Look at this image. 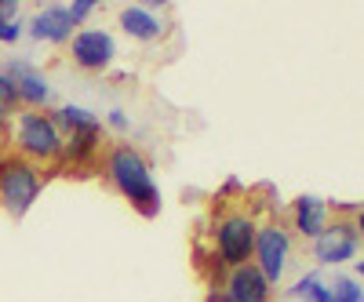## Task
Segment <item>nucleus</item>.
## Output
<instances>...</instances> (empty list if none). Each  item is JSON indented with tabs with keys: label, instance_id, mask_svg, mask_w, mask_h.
<instances>
[{
	"label": "nucleus",
	"instance_id": "nucleus-22",
	"mask_svg": "<svg viewBox=\"0 0 364 302\" xmlns=\"http://www.w3.org/2000/svg\"><path fill=\"white\" fill-rule=\"evenodd\" d=\"M353 230H357V237L364 240V207L357 211V219H353Z\"/></svg>",
	"mask_w": 364,
	"mask_h": 302
},
{
	"label": "nucleus",
	"instance_id": "nucleus-2",
	"mask_svg": "<svg viewBox=\"0 0 364 302\" xmlns=\"http://www.w3.org/2000/svg\"><path fill=\"white\" fill-rule=\"evenodd\" d=\"M63 146H66V135L58 131V124L51 120V113H41V109H22L15 117V153L33 161L37 168L41 164H58L63 157Z\"/></svg>",
	"mask_w": 364,
	"mask_h": 302
},
{
	"label": "nucleus",
	"instance_id": "nucleus-15",
	"mask_svg": "<svg viewBox=\"0 0 364 302\" xmlns=\"http://www.w3.org/2000/svg\"><path fill=\"white\" fill-rule=\"evenodd\" d=\"M291 295H295L299 302H328V284H324L317 274H306V277L295 281Z\"/></svg>",
	"mask_w": 364,
	"mask_h": 302
},
{
	"label": "nucleus",
	"instance_id": "nucleus-25",
	"mask_svg": "<svg viewBox=\"0 0 364 302\" xmlns=\"http://www.w3.org/2000/svg\"><path fill=\"white\" fill-rule=\"evenodd\" d=\"M219 302H226V298H223V295H219Z\"/></svg>",
	"mask_w": 364,
	"mask_h": 302
},
{
	"label": "nucleus",
	"instance_id": "nucleus-20",
	"mask_svg": "<svg viewBox=\"0 0 364 302\" xmlns=\"http://www.w3.org/2000/svg\"><path fill=\"white\" fill-rule=\"evenodd\" d=\"M22 37V22H8L0 18V44H15Z\"/></svg>",
	"mask_w": 364,
	"mask_h": 302
},
{
	"label": "nucleus",
	"instance_id": "nucleus-11",
	"mask_svg": "<svg viewBox=\"0 0 364 302\" xmlns=\"http://www.w3.org/2000/svg\"><path fill=\"white\" fill-rule=\"evenodd\" d=\"M29 37L33 41H48V44H70L73 41V22L66 15L63 4H48L33 15L29 22Z\"/></svg>",
	"mask_w": 364,
	"mask_h": 302
},
{
	"label": "nucleus",
	"instance_id": "nucleus-4",
	"mask_svg": "<svg viewBox=\"0 0 364 302\" xmlns=\"http://www.w3.org/2000/svg\"><path fill=\"white\" fill-rule=\"evenodd\" d=\"M255 233H259V222L248 215V211H226V215L215 222V259L226 269H237V266L252 262Z\"/></svg>",
	"mask_w": 364,
	"mask_h": 302
},
{
	"label": "nucleus",
	"instance_id": "nucleus-24",
	"mask_svg": "<svg viewBox=\"0 0 364 302\" xmlns=\"http://www.w3.org/2000/svg\"><path fill=\"white\" fill-rule=\"evenodd\" d=\"M357 277L364 281V259H357Z\"/></svg>",
	"mask_w": 364,
	"mask_h": 302
},
{
	"label": "nucleus",
	"instance_id": "nucleus-9",
	"mask_svg": "<svg viewBox=\"0 0 364 302\" xmlns=\"http://www.w3.org/2000/svg\"><path fill=\"white\" fill-rule=\"evenodd\" d=\"M269 281L259 274L255 262H245L226 274L223 281V298L226 302H269Z\"/></svg>",
	"mask_w": 364,
	"mask_h": 302
},
{
	"label": "nucleus",
	"instance_id": "nucleus-8",
	"mask_svg": "<svg viewBox=\"0 0 364 302\" xmlns=\"http://www.w3.org/2000/svg\"><path fill=\"white\" fill-rule=\"evenodd\" d=\"M4 73L15 80V92L22 99V109H41V106L51 102V84H48V77L37 66L22 63V58H11V63L4 66Z\"/></svg>",
	"mask_w": 364,
	"mask_h": 302
},
{
	"label": "nucleus",
	"instance_id": "nucleus-10",
	"mask_svg": "<svg viewBox=\"0 0 364 302\" xmlns=\"http://www.w3.org/2000/svg\"><path fill=\"white\" fill-rule=\"evenodd\" d=\"M157 8L161 4H124L120 8V29H124L132 41H142V44L161 41L164 22L157 18Z\"/></svg>",
	"mask_w": 364,
	"mask_h": 302
},
{
	"label": "nucleus",
	"instance_id": "nucleus-13",
	"mask_svg": "<svg viewBox=\"0 0 364 302\" xmlns=\"http://www.w3.org/2000/svg\"><path fill=\"white\" fill-rule=\"evenodd\" d=\"M102 149V124L99 128H87V131H73L66 135V146H63V157H58V164H91L99 157Z\"/></svg>",
	"mask_w": 364,
	"mask_h": 302
},
{
	"label": "nucleus",
	"instance_id": "nucleus-3",
	"mask_svg": "<svg viewBox=\"0 0 364 302\" xmlns=\"http://www.w3.org/2000/svg\"><path fill=\"white\" fill-rule=\"evenodd\" d=\"M41 190H44V175L33 161L18 157L15 149L0 157V207H4L11 219H22L26 211L37 204Z\"/></svg>",
	"mask_w": 364,
	"mask_h": 302
},
{
	"label": "nucleus",
	"instance_id": "nucleus-12",
	"mask_svg": "<svg viewBox=\"0 0 364 302\" xmlns=\"http://www.w3.org/2000/svg\"><path fill=\"white\" fill-rule=\"evenodd\" d=\"M291 222L306 240H317L328 230V200L314 197V193H302L291 207Z\"/></svg>",
	"mask_w": 364,
	"mask_h": 302
},
{
	"label": "nucleus",
	"instance_id": "nucleus-21",
	"mask_svg": "<svg viewBox=\"0 0 364 302\" xmlns=\"http://www.w3.org/2000/svg\"><path fill=\"white\" fill-rule=\"evenodd\" d=\"M18 11H22V4H18V0H0V18L18 22Z\"/></svg>",
	"mask_w": 364,
	"mask_h": 302
},
{
	"label": "nucleus",
	"instance_id": "nucleus-23",
	"mask_svg": "<svg viewBox=\"0 0 364 302\" xmlns=\"http://www.w3.org/2000/svg\"><path fill=\"white\" fill-rule=\"evenodd\" d=\"M0 135H8V117L0 113Z\"/></svg>",
	"mask_w": 364,
	"mask_h": 302
},
{
	"label": "nucleus",
	"instance_id": "nucleus-19",
	"mask_svg": "<svg viewBox=\"0 0 364 302\" xmlns=\"http://www.w3.org/2000/svg\"><path fill=\"white\" fill-rule=\"evenodd\" d=\"M106 124H109L117 135H124V131L132 128V120H128V113H124V109H109V113H106Z\"/></svg>",
	"mask_w": 364,
	"mask_h": 302
},
{
	"label": "nucleus",
	"instance_id": "nucleus-7",
	"mask_svg": "<svg viewBox=\"0 0 364 302\" xmlns=\"http://www.w3.org/2000/svg\"><path fill=\"white\" fill-rule=\"evenodd\" d=\"M357 248H360V237H357L353 222L336 219V222H328V230L314 240V259L321 266H339V262L353 259Z\"/></svg>",
	"mask_w": 364,
	"mask_h": 302
},
{
	"label": "nucleus",
	"instance_id": "nucleus-6",
	"mask_svg": "<svg viewBox=\"0 0 364 302\" xmlns=\"http://www.w3.org/2000/svg\"><path fill=\"white\" fill-rule=\"evenodd\" d=\"M117 55V41L113 33H106V29H80V33H73L70 41V58L77 70H87V73H99L113 63Z\"/></svg>",
	"mask_w": 364,
	"mask_h": 302
},
{
	"label": "nucleus",
	"instance_id": "nucleus-18",
	"mask_svg": "<svg viewBox=\"0 0 364 302\" xmlns=\"http://www.w3.org/2000/svg\"><path fill=\"white\" fill-rule=\"evenodd\" d=\"M99 11V4L95 0H73V4H66V15H70V22L73 26H80V22H87L91 15Z\"/></svg>",
	"mask_w": 364,
	"mask_h": 302
},
{
	"label": "nucleus",
	"instance_id": "nucleus-16",
	"mask_svg": "<svg viewBox=\"0 0 364 302\" xmlns=\"http://www.w3.org/2000/svg\"><path fill=\"white\" fill-rule=\"evenodd\" d=\"M328 302H364V288L353 277H336L328 284Z\"/></svg>",
	"mask_w": 364,
	"mask_h": 302
},
{
	"label": "nucleus",
	"instance_id": "nucleus-17",
	"mask_svg": "<svg viewBox=\"0 0 364 302\" xmlns=\"http://www.w3.org/2000/svg\"><path fill=\"white\" fill-rule=\"evenodd\" d=\"M0 113H4L8 120L15 117V113H22V99H18V92H15V80L0 70Z\"/></svg>",
	"mask_w": 364,
	"mask_h": 302
},
{
	"label": "nucleus",
	"instance_id": "nucleus-5",
	"mask_svg": "<svg viewBox=\"0 0 364 302\" xmlns=\"http://www.w3.org/2000/svg\"><path fill=\"white\" fill-rule=\"evenodd\" d=\"M252 262L259 266V274L269 281V288H277L288 274V262H291V237L281 222H262L255 233V255Z\"/></svg>",
	"mask_w": 364,
	"mask_h": 302
},
{
	"label": "nucleus",
	"instance_id": "nucleus-14",
	"mask_svg": "<svg viewBox=\"0 0 364 302\" xmlns=\"http://www.w3.org/2000/svg\"><path fill=\"white\" fill-rule=\"evenodd\" d=\"M51 120H55V124H58V131H63V135H73V131H87V128H99L102 124V120L95 117V113H91V109H84V106H63V109H55L51 113Z\"/></svg>",
	"mask_w": 364,
	"mask_h": 302
},
{
	"label": "nucleus",
	"instance_id": "nucleus-1",
	"mask_svg": "<svg viewBox=\"0 0 364 302\" xmlns=\"http://www.w3.org/2000/svg\"><path fill=\"white\" fill-rule=\"evenodd\" d=\"M102 168H106V178L113 183V190L124 197L142 219H157L161 215V190L154 183L149 161L139 153L135 146H128V142L113 146L106 153V161H102Z\"/></svg>",
	"mask_w": 364,
	"mask_h": 302
}]
</instances>
